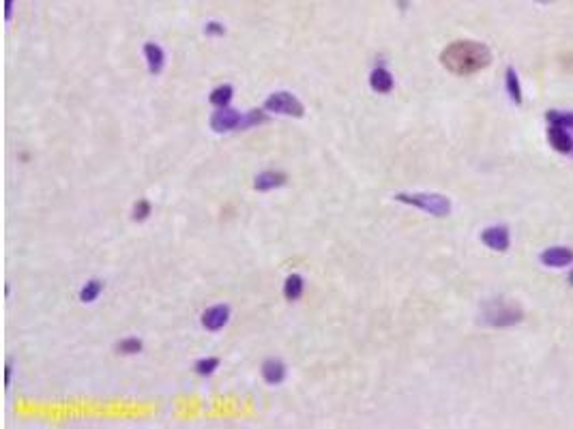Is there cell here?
Returning <instances> with one entry per match:
<instances>
[{
	"label": "cell",
	"instance_id": "obj_16",
	"mask_svg": "<svg viewBox=\"0 0 573 429\" xmlns=\"http://www.w3.org/2000/svg\"><path fill=\"white\" fill-rule=\"evenodd\" d=\"M232 99H234V86L232 84H219L209 94V101L215 107H228Z\"/></svg>",
	"mask_w": 573,
	"mask_h": 429
},
{
	"label": "cell",
	"instance_id": "obj_23",
	"mask_svg": "<svg viewBox=\"0 0 573 429\" xmlns=\"http://www.w3.org/2000/svg\"><path fill=\"white\" fill-rule=\"evenodd\" d=\"M204 35L206 37H224L226 35V26L219 22H206L204 24Z\"/></svg>",
	"mask_w": 573,
	"mask_h": 429
},
{
	"label": "cell",
	"instance_id": "obj_13",
	"mask_svg": "<svg viewBox=\"0 0 573 429\" xmlns=\"http://www.w3.org/2000/svg\"><path fill=\"white\" fill-rule=\"evenodd\" d=\"M541 262L550 268H563L573 262V251L569 247H550L541 253Z\"/></svg>",
	"mask_w": 573,
	"mask_h": 429
},
{
	"label": "cell",
	"instance_id": "obj_4",
	"mask_svg": "<svg viewBox=\"0 0 573 429\" xmlns=\"http://www.w3.org/2000/svg\"><path fill=\"white\" fill-rule=\"evenodd\" d=\"M266 112L270 114H279V116H290V118H303L305 116V105L296 94L288 92V90H277L270 92L264 99L262 105Z\"/></svg>",
	"mask_w": 573,
	"mask_h": 429
},
{
	"label": "cell",
	"instance_id": "obj_26",
	"mask_svg": "<svg viewBox=\"0 0 573 429\" xmlns=\"http://www.w3.org/2000/svg\"><path fill=\"white\" fill-rule=\"evenodd\" d=\"M11 15H13V0H5V18L11 20Z\"/></svg>",
	"mask_w": 573,
	"mask_h": 429
},
{
	"label": "cell",
	"instance_id": "obj_3",
	"mask_svg": "<svg viewBox=\"0 0 573 429\" xmlns=\"http://www.w3.org/2000/svg\"><path fill=\"white\" fill-rule=\"evenodd\" d=\"M395 202L415 206V209L432 215V217H447L451 215V200L442 194H427V192H417V194H395Z\"/></svg>",
	"mask_w": 573,
	"mask_h": 429
},
{
	"label": "cell",
	"instance_id": "obj_12",
	"mask_svg": "<svg viewBox=\"0 0 573 429\" xmlns=\"http://www.w3.org/2000/svg\"><path fill=\"white\" fill-rule=\"evenodd\" d=\"M368 82H370V88L374 90V92H378V94H389V92H393V88H395V77H393V73L387 69V67H374L372 71H370V77H368Z\"/></svg>",
	"mask_w": 573,
	"mask_h": 429
},
{
	"label": "cell",
	"instance_id": "obj_2",
	"mask_svg": "<svg viewBox=\"0 0 573 429\" xmlns=\"http://www.w3.org/2000/svg\"><path fill=\"white\" fill-rule=\"evenodd\" d=\"M481 317L487 326H513L518 322H522L524 311L518 303L513 300H507V298H492L485 300V305L481 309Z\"/></svg>",
	"mask_w": 573,
	"mask_h": 429
},
{
	"label": "cell",
	"instance_id": "obj_27",
	"mask_svg": "<svg viewBox=\"0 0 573 429\" xmlns=\"http://www.w3.org/2000/svg\"><path fill=\"white\" fill-rule=\"evenodd\" d=\"M569 283H571V285H573V273H571V275H569Z\"/></svg>",
	"mask_w": 573,
	"mask_h": 429
},
{
	"label": "cell",
	"instance_id": "obj_18",
	"mask_svg": "<svg viewBox=\"0 0 573 429\" xmlns=\"http://www.w3.org/2000/svg\"><path fill=\"white\" fill-rule=\"evenodd\" d=\"M219 365H221V359H217V356H204V359L196 361L194 372L198 376H202V378H209V376H213L219 369Z\"/></svg>",
	"mask_w": 573,
	"mask_h": 429
},
{
	"label": "cell",
	"instance_id": "obj_9",
	"mask_svg": "<svg viewBox=\"0 0 573 429\" xmlns=\"http://www.w3.org/2000/svg\"><path fill=\"white\" fill-rule=\"evenodd\" d=\"M288 183V174L281 170H264L260 174H256L253 179V189L256 192H273V189H279Z\"/></svg>",
	"mask_w": 573,
	"mask_h": 429
},
{
	"label": "cell",
	"instance_id": "obj_14",
	"mask_svg": "<svg viewBox=\"0 0 573 429\" xmlns=\"http://www.w3.org/2000/svg\"><path fill=\"white\" fill-rule=\"evenodd\" d=\"M305 294V279L303 275L292 273L285 277L283 281V298L288 300V303H296V300Z\"/></svg>",
	"mask_w": 573,
	"mask_h": 429
},
{
	"label": "cell",
	"instance_id": "obj_25",
	"mask_svg": "<svg viewBox=\"0 0 573 429\" xmlns=\"http://www.w3.org/2000/svg\"><path fill=\"white\" fill-rule=\"evenodd\" d=\"M11 372H13L11 361H7V363H5V385H7V387L11 385Z\"/></svg>",
	"mask_w": 573,
	"mask_h": 429
},
{
	"label": "cell",
	"instance_id": "obj_8",
	"mask_svg": "<svg viewBox=\"0 0 573 429\" xmlns=\"http://www.w3.org/2000/svg\"><path fill=\"white\" fill-rule=\"evenodd\" d=\"M481 243L492 251H507L511 245V236L505 226H489L481 232Z\"/></svg>",
	"mask_w": 573,
	"mask_h": 429
},
{
	"label": "cell",
	"instance_id": "obj_7",
	"mask_svg": "<svg viewBox=\"0 0 573 429\" xmlns=\"http://www.w3.org/2000/svg\"><path fill=\"white\" fill-rule=\"evenodd\" d=\"M260 374H262V380H264L266 385L277 387V385L283 382L285 378H288V367H285V363H283L281 359L268 356V359L262 363Z\"/></svg>",
	"mask_w": 573,
	"mask_h": 429
},
{
	"label": "cell",
	"instance_id": "obj_22",
	"mask_svg": "<svg viewBox=\"0 0 573 429\" xmlns=\"http://www.w3.org/2000/svg\"><path fill=\"white\" fill-rule=\"evenodd\" d=\"M268 116H266V109H249V112H245V122H243V131L251 129V127H258L262 122H266Z\"/></svg>",
	"mask_w": 573,
	"mask_h": 429
},
{
	"label": "cell",
	"instance_id": "obj_5",
	"mask_svg": "<svg viewBox=\"0 0 573 429\" xmlns=\"http://www.w3.org/2000/svg\"><path fill=\"white\" fill-rule=\"evenodd\" d=\"M245 112H238L234 107H217L209 118V125L215 133H232V131H243Z\"/></svg>",
	"mask_w": 573,
	"mask_h": 429
},
{
	"label": "cell",
	"instance_id": "obj_17",
	"mask_svg": "<svg viewBox=\"0 0 573 429\" xmlns=\"http://www.w3.org/2000/svg\"><path fill=\"white\" fill-rule=\"evenodd\" d=\"M505 86H507V92H509V97H511V101L515 105L522 103V86H520V77L515 73L513 67H507V73H505Z\"/></svg>",
	"mask_w": 573,
	"mask_h": 429
},
{
	"label": "cell",
	"instance_id": "obj_10",
	"mask_svg": "<svg viewBox=\"0 0 573 429\" xmlns=\"http://www.w3.org/2000/svg\"><path fill=\"white\" fill-rule=\"evenodd\" d=\"M548 140H550V144H552L554 151H559L563 155H573V138H571L569 129H565V127L550 122V127H548Z\"/></svg>",
	"mask_w": 573,
	"mask_h": 429
},
{
	"label": "cell",
	"instance_id": "obj_1",
	"mask_svg": "<svg viewBox=\"0 0 573 429\" xmlns=\"http://www.w3.org/2000/svg\"><path fill=\"white\" fill-rule=\"evenodd\" d=\"M492 62V50L481 41L459 39L449 43L440 52V65L453 75H472L479 73Z\"/></svg>",
	"mask_w": 573,
	"mask_h": 429
},
{
	"label": "cell",
	"instance_id": "obj_6",
	"mask_svg": "<svg viewBox=\"0 0 573 429\" xmlns=\"http://www.w3.org/2000/svg\"><path fill=\"white\" fill-rule=\"evenodd\" d=\"M230 307L224 305V303H217V305H211V307H206L202 311V317H200V324L204 330H209V333H219V330H224L230 322Z\"/></svg>",
	"mask_w": 573,
	"mask_h": 429
},
{
	"label": "cell",
	"instance_id": "obj_15",
	"mask_svg": "<svg viewBox=\"0 0 573 429\" xmlns=\"http://www.w3.org/2000/svg\"><path fill=\"white\" fill-rule=\"evenodd\" d=\"M103 281L101 279H88L82 288H79V292H77V298H79V303H84V305H90V303H94V300H97L99 296H101V292H103Z\"/></svg>",
	"mask_w": 573,
	"mask_h": 429
},
{
	"label": "cell",
	"instance_id": "obj_21",
	"mask_svg": "<svg viewBox=\"0 0 573 429\" xmlns=\"http://www.w3.org/2000/svg\"><path fill=\"white\" fill-rule=\"evenodd\" d=\"M548 122H554V125H561L565 127V129H573V112H559V109H550V112L546 114Z\"/></svg>",
	"mask_w": 573,
	"mask_h": 429
},
{
	"label": "cell",
	"instance_id": "obj_28",
	"mask_svg": "<svg viewBox=\"0 0 573 429\" xmlns=\"http://www.w3.org/2000/svg\"><path fill=\"white\" fill-rule=\"evenodd\" d=\"M537 3H552V0H537Z\"/></svg>",
	"mask_w": 573,
	"mask_h": 429
},
{
	"label": "cell",
	"instance_id": "obj_19",
	"mask_svg": "<svg viewBox=\"0 0 573 429\" xmlns=\"http://www.w3.org/2000/svg\"><path fill=\"white\" fill-rule=\"evenodd\" d=\"M114 348H116L118 354L133 356V354H140V352H142V348H144V343H142V339H138V337H123L120 341H116Z\"/></svg>",
	"mask_w": 573,
	"mask_h": 429
},
{
	"label": "cell",
	"instance_id": "obj_11",
	"mask_svg": "<svg viewBox=\"0 0 573 429\" xmlns=\"http://www.w3.org/2000/svg\"><path fill=\"white\" fill-rule=\"evenodd\" d=\"M144 60H147V69L151 75H159L166 69V52L164 47L155 43V41H147L144 43Z\"/></svg>",
	"mask_w": 573,
	"mask_h": 429
},
{
	"label": "cell",
	"instance_id": "obj_20",
	"mask_svg": "<svg viewBox=\"0 0 573 429\" xmlns=\"http://www.w3.org/2000/svg\"><path fill=\"white\" fill-rule=\"evenodd\" d=\"M153 215V204L147 200V198H142V200H138L136 204H133V209H131V219L133 221H147L149 217Z\"/></svg>",
	"mask_w": 573,
	"mask_h": 429
},
{
	"label": "cell",
	"instance_id": "obj_24",
	"mask_svg": "<svg viewBox=\"0 0 573 429\" xmlns=\"http://www.w3.org/2000/svg\"><path fill=\"white\" fill-rule=\"evenodd\" d=\"M561 62L565 65V69H567V71H571V73H573V56L565 54V56H561Z\"/></svg>",
	"mask_w": 573,
	"mask_h": 429
}]
</instances>
